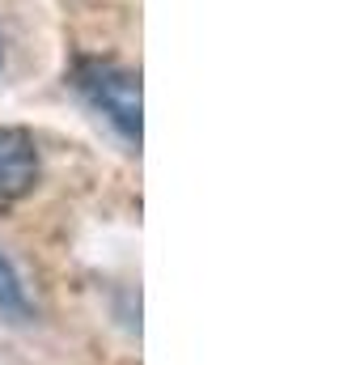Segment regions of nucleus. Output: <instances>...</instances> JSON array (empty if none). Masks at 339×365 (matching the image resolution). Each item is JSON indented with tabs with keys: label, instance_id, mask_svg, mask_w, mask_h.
<instances>
[{
	"label": "nucleus",
	"instance_id": "obj_1",
	"mask_svg": "<svg viewBox=\"0 0 339 365\" xmlns=\"http://www.w3.org/2000/svg\"><path fill=\"white\" fill-rule=\"evenodd\" d=\"M73 81H77V90L85 93V102H89L93 110H102L106 123H110L123 140L140 145V128H145L140 110H145V106H140V77H136V73H127V68H119V64H110V60H81L77 73H73Z\"/></svg>",
	"mask_w": 339,
	"mask_h": 365
},
{
	"label": "nucleus",
	"instance_id": "obj_2",
	"mask_svg": "<svg viewBox=\"0 0 339 365\" xmlns=\"http://www.w3.org/2000/svg\"><path fill=\"white\" fill-rule=\"evenodd\" d=\"M38 182V149L30 132L0 128V200H21Z\"/></svg>",
	"mask_w": 339,
	"mask_h": 365
},
{
	"label": "nucleus",
	"instance_id": "obj_3",
	"mask_svg": "<svg viewBox=\"0 0 339 365\" xmlns=\"http://www.w3.org/2000/svg\"><path fill=\"white\" fill-rule=\"evenodd\" d=\"M0 314H13V319H30V302H26V289H21V276L9 264V255L0 251Z\"/></svg>",
	"mask_w": 339,
	"mask_h": 365
},
{
	"label": "nucleus",
	"instance_id": "obj_4",
	"mask_svg": "<svg viewBox=\"0 0 339 365\" xmlns=\"http://www.w3.org/2000/svg\"><path fill=\"white\" fill-rule=\"evenodd\" d=\"M0 68H4V43H0Z\"/></svg>",
	"mask_w": 339,
	"mask_h": 365
}]
</instances>
